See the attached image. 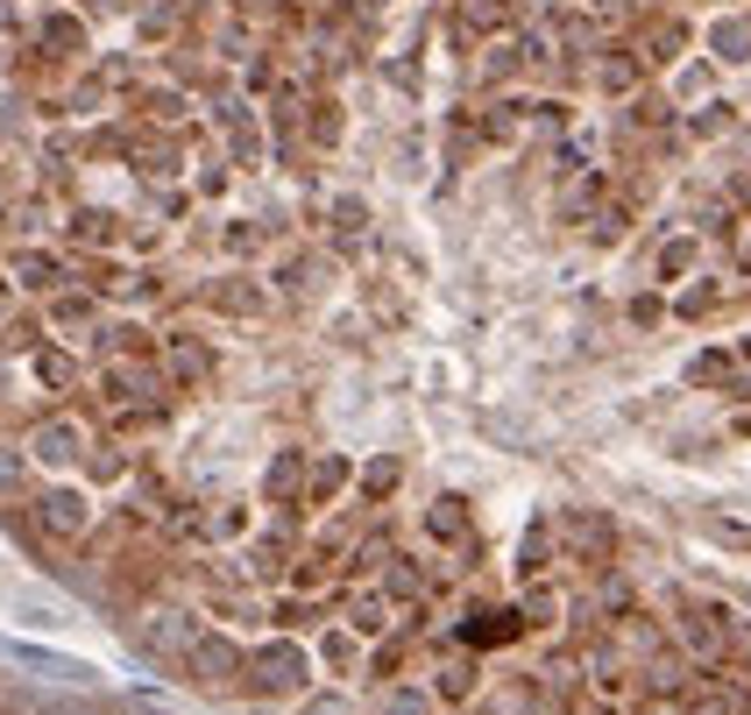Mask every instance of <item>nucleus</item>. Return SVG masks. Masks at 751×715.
<instances>
[{
	"label": "nucleus",
	"mask_w": 751,
	"mask_h": 715,
	"mask_svg": "<svg viewBox=\"0 0 751 715\" xmlns=\"http://www.w3.org/2000/svg\"><path fill=\"white\" fill-rule=\"evenodd\" d=\"M248 673H256L263 687H284V694H291V687L305 681V659H298V645H277V652H263V659L248 666Z\"/></svg>",
	"instance_id": "obj_1"
},
{
	"label": "nucleus",
	"mask_w": 751,
	"mask_h": 715,
	"mask_svg": "<svg viewBox=\"0 0 751 715\" xmlns=\"http://www.w3.org/2000/svg\"><path fill=\"white\" fill-rule=\"evenodd\" d=\"M709 50H717L723 64H751V14H738V22H717V29H709Z\"/></svg>",
	"instance_id": "obj_2"
},
{
	"label": "nucleus",
	"mask_w": 751,
	"mask_h": 715,
	"mask_svg": "<svg viewBox=\"0 0 751 715\" xmlns=\"http://www.w3.org/2000/svg\"><path fill=\"white\" fill-rule=\"evenodd\" d=\"M36 460H50V468H65V460H79V425H43V433H36Z\"/></svg>",
	"instance_id": "obj_3"
},
{
	"label": "nucleus",
	"mask_w": 751,
	"mask_h": 715,
	"mask_svg": "<svg viewBox=\"0 0 751 715\" xmlns=\"http://www.w3.org/2000/svg\"><path fill=\"white\" fill-rule=\"evenodd\" d=\"M191 659H199V673H220V687H227V681H235V673H241L235 645H214V637H199V652H191Z\"/></svg>",
	"instance_id": "obj_4"
},
{
	"label": "nucleus",
	"mask_w": 751,
	"mask_h": 715,
	"mask_svg": "<svg viewBox=\"0 0 751 715\" xmlns=\"http://www.w3.org/2000/svg\"><path fill=\"white\" fill-rule=\"evenodd\" d=\"M511 630H517L511 609H475V616H468V637H475V645H496V637H511Z\"/></svg>",
	"instance_id": "obj_5"
},
{
	"label": "nucleus",
	"mask_w": 751,
	"mask_h": 715,
	"mask_svg": "<svg viewBox=\"0 0 751 715\" xmlns=\"http://www.w3.org/2000/svg\"><path fill=\"white\" fill-rule=\"evenodd\" d=\"M43 525H50V532H79V525H86L79 496H43Z\"/></svg>",
	"instance_id": "obj_6"
},
{
	"label": "nucleus",
	"mask_w": 751,
	"mask_h": 715,
	"mask_svg": "<svg viewBox=\"0 0 751 715\" xmlns=\"http://www.w3.org/2000/svg\"><path fill=\"white\" fill-rule=\"evenodd\" d=\"M595 79H603L610 92H624L631 79H639V64H631V50H610V57H603V71H595Z\"/></svg>",
	"instance_id": "obj_7"
},
{
	"label": "nucleus",
	"mask_w": 751,
	"mask_h": 715,
	"mask_svg": "<svg viewBox=\"0 0 751 715\" xmlns=\"http://www.w3.org/2000/svg\"><path fill=\"white\" fill-rule=\"evenodd\" d=\"M433 532H439V538H468V517H461L454 496H439V504H433Z\"/></svg>",
	"instance_id": "obj_8"
},
{
	"label": "nucleus",
	"mask_w": 751,
	"mask_h": 715,
	"mask_svg": "<svg viewBox=\"0 0 751 715\" xmlns=\"http://www.w3.org/2000/svg\"><path fill=\"white\" fill-rule=\"evenodd\" d=\"M22 616H29L36 630H57V624H65V609H57V603H22Z\"/></svg>",
	"instance_id": "obj_9"
},
{
	"label": "nucleus",
	"mask_w": 751,
	"mask_h": 715,
	"mask_svg": "<svg viewBox=\"0 0 751 715\" xmlns=\"http://www.w3.org/2000/svg\"><path fill=\"white\" fill-rule=\"evenodd\" d=\"M688 256H695L688 241H681V248H666V256H660V277H681V269H688Z\"/></svg>",
	"instance_id": "obj_10"
},
{
	"label": "nucleus",
	"mask_w": 751,
	"mask_h": 715,
	"mask_svg": "<svg viewBox=\"0 0 751 715\" xmlns=\"http://www.w3.org/2000/svg\"><path fill=\"white\" fill-rule=\"evenodd\" d=\"M391 715H433V708L418 702V694H391Z\"/></svg>",
	"instance_id": "obj_11"
},
{
	"label": "nucleus",
	"mask_w": 751,
	"mask_h": 715,
	"mask_svg": "<svg viewBox=\"0 0 751 715\" xmlns=\"http://www.w3.org/2000/svg\"><path fill=\"white\" fill-rule=\"evenodd\" d=\"M135 715H185V708H164L157 694H142V702H135Z\"/></svg>",
	"instance_id": "obj_12"
},
{
	"label": "nucleus",
	"mask_w": 751,
	"mask_h": 715,
	"mask_svg": "<svg viewBox=\"0 0 751 715\" xmlns=\"http://www.w3.org/2000/svg\"><path fill=\"white\" fill-rule=\"evenodd\" d=\"M0 489H14V460L8 454H0Z\"/></svg>",
	"instance_id": "obj_13"
},
{
	"label": "nucleus",
	"mask_w": 751,
	"mask_h": 715,
	"mask_svg": "<svg viewBox=\"0 0 751 715\" xmlns=\"http://www.w3.org/2000/svg\"><path fill=\"white\" fill-rule=\"evenodd\" d=\"M313 715H348V708H334V702H319V708H313Z\"/></svg>",
	"instance_id": "obj_14"
}]
</instances>
